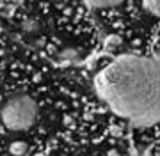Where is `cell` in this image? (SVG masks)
Returning a JSON list of instances; mask_svg holds the SVG:
<instances>
[{
    "instance_id": "1",
    "label": "cell",
    "mask_w": 160,
    "mask_h": 156,
    "mask_svg": "<svg viewBox=\"0 0 160 156\" xmlns=\"http://www.w3.org/2000/svg\"><path fill=\"white\" fill-rule=\"evenodd\" d=\"M98 87L121 114L144 117L160 98V66L148 60H123L100 76Z\"/></svg>"
},
{
    "instance_id": "2",
    "label": "cell",
    "mask_w": 160,
    "mask_h": 156,
    "mask_svg": "<svg viewBox=\"0 0 160 156\" xmlns=\"http://www.w3.org/2000/svg\"><path fill=\"white\" fill-rule=\"evenodd\" d=\"M0 117L6 128L12 131H23L34 124L36 117H38V105L29 96L18 94L4 103L0 110Z\"/></svg>"
},
{
    "instance_id": "4",
    "label": "cell",
    "mask_w": 160,
    "mask_h": 156,
    "mask_svg": "<svg viewBox=\"0 0 160 156\" xmlns=\"http://www.w3.org/2000/svg\"><path fill=\"white\" fill-rule=\"evenodd\" d=\"M144 7H146V9H149L155 16H160V2H146V4H144Z\"/></svg>"
},
{
    "instance_id": "5",
    "label": "cell",
    "mask_w": 160,
    "mask_h": 156,
    "mask_svg": "<svg viewBox=\"0 0 160 156\" xmlns=\"http://www.w3.org/2000/svg\"><path fill=\"white\" fill-rule=\"evenodd\" d=\"M0 7H2V4H0Z\"/></svg>"
},
{
    "instance_id": "3",
    "label": "cell",
    "mask_w": 160,
    "mask_h": 156,
    "mask_svg": "<svg viewBox=\"0 0 160 156\" xmlns=\"http://www.w3.org/2000/svg\"><path fill=\"white\" fill-rule=\"evenodd\" d=\"M9 151H11V154L22 156V154H25V153L29 151V145L25 144L23 140H14V142L9 145Z\"/></svg>"
}]
</instances>
